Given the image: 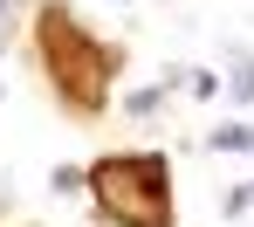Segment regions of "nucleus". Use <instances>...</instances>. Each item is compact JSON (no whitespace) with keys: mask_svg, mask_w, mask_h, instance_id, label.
Listing matches in <instances>:
<instances>
[{"mask_svg":"<svg viewBox=\"0 0 254 227\" xmlns=\"http://www.w3.org/2000/svg\"><path fill=\"white\" fill-rule=\"evenodd\" d=\"M213 151H254V124H220L213 131Z\"/></svg>","mask_w":254,"mask_h":227,"instance_id":"7ed1b4c3","label":"nucleus"},{"mask_svg":"<svg viewBox=\"0 0 254 227\" xmlns=\"http://www.w3.org/2000/svg\"><path fill=\"white\" fill-rule=\"evenodd\" d=\"M42 55H48L55 83L76 96V103H96V96L110 90V55L89 42L69 14H48V21H42Z\"/></svg>","mask_w":254,"mask_h":227,"instance_id":"f03ea898","label":"nucleus"},{"mask_svg":"<svg viewBox=\"0 0 254 227\" xmlns=\"http://www.w3.org/2000/svg\"><path fill=\"white\" fill-rule=\"evenodd\" d=\"M0 21H7V0H0Z\"/></svg>","mask_w":254,"mask_h":227,"instance_id":"39448f33","label":"nucleus"},{"mask_svg":"<svg viewBox=\"0 0 254 227\" xmlns=\"http://www.w3.org/2000/svg\"><path fill=\"white\" fill-rule=\"evenodd\" d=\"M248 200H254V179H248Z\"/></svg>","mask_w":254,"mask_h":227,"instance_id":"423d86ee","label":"nucleus"},{"mask_svg":"<svg viewBox=\"0 0 254 227\" xmlns=\"http://www.w3.org/2000/svg\"><path fill=\"white\" fill-rule=\"evenodd\" d=\"M234 96L254 103V55H234Z\"/></svg>","mask_w":254,"mask_h":227,"instance_id":"20e7f679","label":"nucleus"},{"mask_svg":"<svg viewBox=\"0 0 254 227\" xmlns=\"http://www.w3.org/2000/svg\"><path fill=\"white\" fill-rule=\"evenodd\" d=\"M96 200L117 227H165L172 221V200H165V158H103L96 172Z\"/></svg>","mask_w":254,"mask_h":227,"instance_id":"f257e3e1","label":"nucleus"}]
</instances>
